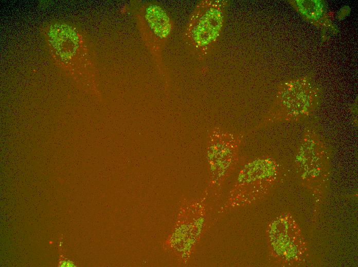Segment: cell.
Returning <instances> with one entry per match:
<instances>
[{"label": "cell", "mask_w": 358, "mask_h": 267, "mask_svg": "<svg viewBox=\"0 0 358 267\" xmlns=\"http://www.w3.org/2000/svg\"><path fill=\"white\" fill-rule=\"evenodd\" d=\"M226 2L203 1L192 12L185 31V40L197 55H205L219 36L224 22Z\"/></svg>", "instance_id": "6da1fadb"}, {"label": "cell", "mask_w": 358, "mask_h": 267, "mask_svg": "<svg viewBox=\"0 0 358 267\" xmlns=\"http://www.w3.org/2000/svg\"><path fill=\"white\" fill-rule=\"evenodd\" d=\"M137 20L143 40L150 51L159 55L172 30V22L158 5H143L137 13Z\"/></svg>", "instance_id": "7a4b0ae2"}, {"label": "cell", "mask_w": 358, "mask_h": 267, "mask_svg": "<svg viewBox=\"0 0 358 267\" xmlns=\"http://www.w3.org/2000/svg\"><path fill=\"white\" fill-rule=\"evenodd\" d=\"M74 264L71 261H69L68 260H61V262L59 264L60 266H73Z\"/></svg>", "instance_id": "3957f363"}]
</instances>
